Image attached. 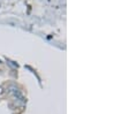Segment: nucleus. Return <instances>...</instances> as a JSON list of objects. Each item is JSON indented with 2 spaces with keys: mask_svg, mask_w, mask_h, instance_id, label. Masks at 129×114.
I'll return each instance as SVG.
<instances>
[{
  "mask_svg": "<svg viewBox=\"0 0 129 114\" xmlns=\"http://www.w3.org/2000/svg\"><path fill=\"white\" fill-rule=\"evenodd\" d=\"M3 92V89H1V87H0V93Z\"/></svg>",
  "mask_w": 129,
  "mask_h": 114,
  "instance_id": "1",
  "label": "nucleus"
}]
</instances>
